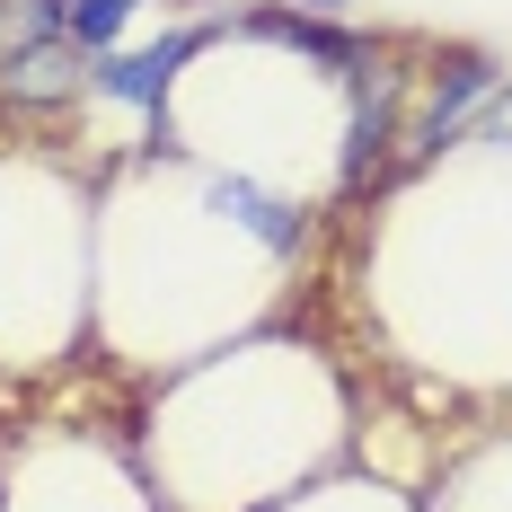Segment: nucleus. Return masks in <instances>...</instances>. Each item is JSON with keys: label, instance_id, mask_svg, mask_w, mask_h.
<instances>
[{"label": "nucleus", "instance_id": "nucleus-3", "mask_svg": "<svg viewBox=\"0 0 512 512\" xmlns=\"http://www.w3.org/2000/svg\"><path fill=\"white\" fill-rule=\"evenodd\" d=\"M248 36H274V45L309 53V62H371V45L362 36H345V27H327V18H309V9H256Z\"/></svg>", "mask_w": 512, "mask_h": 512}, {"label": "nucleus", "instance_id": "nucleus-1", "mask_svg": "<svg viewBox=\"0 0 512 512\" xmlns=\"http://www.w3.org/2000/svg\"><path fill=\"white\" fill-rule=\"evenodd\" d=\"M212 36H221V27L195 18V27H168V36L142 45V53H98V62H89V98H106V106H159L168 80H177V62H195Z\"/></svg>", "mask_w": 512, "mask_h": 512}, {"label": "nucleus", "instance_id": "nucleus-5", "mask_svg": "<svg viewBox=\"0 0 512 512\" xmlns=\"http://www.w3.org/2000/svg\"><path fill=\"white\" fill-rule=\"evenodd\" d=\"M221 204L239 212V221H248V230L265 239V248H301V221H292V212L274 204V195H256V186H221Z\"/></svg>", "mask_w": 512, "mask_h": 512}, {"label": "nucleus", "instance_id": "nucleus-4", "mask_svg": "<svg viewBox=\"0 0 512 512\" xmlns=\"http://www.w3.org/2000/svg\"><path fill=\"white\" fill-rule=\"evenodd\" d=\"M133 9H142V0H53L62 45H80L89 62H98V53H115V36L133 27Z\"/></svg>", "mask_w": 512, "mask_h": 512}, {"label": "nucleus", "instance_id": "nucleus-2", "mask_svg": "<svg viewBox=\"0 0 512 512\" xmlns=\"http://www.w3.org/2000/svg\"><path fill=\"white\" fill-rule=\"evenodd\" d=\"M504 80H512L504 62H486V53H460V62H451V80L433 89V106L415 115L407 151H415V159H433V151H442V142H451V133H460V124H468V115H477V106H486V98H495V89H504Z\"/></svg>", "mask_w": 512, "mask_h": 512}]
</instances>
